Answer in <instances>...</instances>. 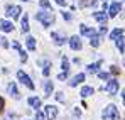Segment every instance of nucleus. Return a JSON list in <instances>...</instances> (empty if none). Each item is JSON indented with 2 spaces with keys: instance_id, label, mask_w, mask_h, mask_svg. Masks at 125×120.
I'll return each mask as SVG.
<instances>
[{
  "instance_id": "nucleus-1",
  "label": "nucleus",
  "mask_w": 125,
  "mask_h": 120,
  "mask_svg": "<svg viewBox=\"0 0 125 120\" xmlns=\"http://www.w3.org/2000/svg\"><path fill=\"white\" fill-rule=\"evenodd\" d=\"M36 19L39 20L44 27H49V25L54 22V14H52L51 10H47V12L41 10V12H37V14H36Z\"/></svg>"
},
{
  "instance_id": "nucleus-2",
  "label": "nucleus",
  "mask_w": 125,
  "mask_h": 120,
  "mask_svg": "<svg viewBox=\"0 0 125 120\" xmlns=\"http://www.w3.org/2000/svg\"><path fill=\"white\" fill-rule=\"evenodd\" d=\"M102 117H103V120H118V119H120L118 108H117L115 105H108V107L103 110Z\"/></svg>"
},
{
  "instance_id": "nucleus-3",
  "label": "nucleus",
  "mask_w": 125,
  "mask_h": 120,
  "mask_svg": "<svg viewBox=\"0 0 125 120\" xmlns=\"http://www.w3.org/2000/svg\"><path fill=\"white\" fill-rule=\"evenodd\" d=\"M120 10H122V3H120V2H112V5L108 7V14H106V15L113 19V17H117V15L120 14Z\"/></svg>"
},
{
  "instance_id": "nucleus-4",
  "label": "nucleus",
  "mask_w": 125,
  "mask_h": 120,
  "mask_svg": "<svg viewBox=\"0 0 125 120\" xmlns=\"http://www.w3.org/2000/svg\"><path fill=\"white\" fill-rule=\"evenodd\" d=\"M17 78H19V80H21V83H24L27 88L34 90V83H32V80H31V78H29V76H27L22 69H21V71H17Z\"/></svg>"
},
{
  "instance_id": "nucleus-5",
  "label": "nucleus",
  "mask_w": 125,
  "mask_h": 120,
  "mask_svg": "<svg viewBox=\"0 0 125 120\" xmlns=\"http://www.w3.org/2000/svg\"><path fill=\"white\" fill-rule=\"evenodd\" d=\"M21 7H19V5H9V7H7V15H9V17H12V19H17V17H19V15H21Z\"/></svg>"
},
{
  "instance_id": "nucleus-6",
  "label": "nucleus",
  "mask_w": 125,
  "mask_h": 120,
  "mask_svg": "<svg viewBox=\"0 0 125 120\" xmlns=\"http://www.w3.org/2000/svg\"><path fill=\"white\" fill-rule=\"evenodd\" d=\"M44 110H46V117H47V120H56V117H58V108H56L54 105H47Z\"/></svg>"
},
{
  "instance_id": "nucleus-7",
  "label": "nucleus",
  "mask_w": 125,
  "mask_h": 120,
  "mask_svg": "<svg viewBox=\"0 0 125 120\" xmlns=\"http://www.w3.org/2000/svg\"><path fill=\"white\" fill-rule=\"evenodd\" d=\"M69 47H71L73 51H80V49L83 47V44H81V39H80L78 36H73V37L69 39Z\"/></svg>"
},
{
  "instance_id": "nucleus-8",
  "label": "nucleus",
  "mask_w": 125,
  "mask_h": 120,
  "mask_svg": "<svg viewBox=\"0 0 125 120\" xmlns=\"http://www.w3.org/2000/svg\"><path fill=\"white\" fill-rule=\"evenodd\" d=\"M106 91H108L110 95H115V93L118 91V81L117 80H108V83H106Z\"/></svg>"
},
{
  "instance_id": "nucleus-9",
  "label": "nucleus",
  "mask_w": 125,
  "mask_h": 120,
  "mask_svg": "<svg viewBox=\"0 0 125 120\" xmlns=\"http://www.w3.org/2000/svg\"><path fill=\"white\" fill-rule=\"evenodd\" d=\"M80 32H81V36H88V37H93V36H96V31L93 29V27H88V25H80Z\"/></svg>"
},
{
  "instance_id": "nucleus-10",
  "label": "nucleus",
  "mask_w": 125,
  "mask_h": 120,
  "mask_svg": "<svg viewBox=\"0 0 125 120\" xmlns=\"http://www.w3.org/2000/svg\"><path fill=\"white\" fill-rule=\"evenodd\" d=\"M7 90H9V95L12 97V98H21V95H19V90H17V85L15 83H9V86H7Z\"/></svg>"
},
{
  "instance_id": "nucleus-11",
  "label": "nucleus",
  "mask_w": 125,
  "mask_h": 120,
  "mask_svg": "<svg viewBox=\"0 0 125 120\" xmlns=\"http://www.w3.org/2000/svg\"><path fill=\"white\" fill-rule=\"evenodd\" d=\"M81 81H84V73H80V75L73 76V78L69 80V86H78Z\"/></svg>"
},
{
  "instance_id": "nucleus-12",
  "label": "nucleus",
  "mask_w": 125,
  "mask_h": 120,
  "mask_svg": "<svg viewBox=\"0 0 125 120\" xmlns=\"http://www.w3.org/2000/svg\"><path fill=\"white\" fill-rule=\"evenodd\" d=\"M0 29L3 32H12L14 31V24L9 22V20H0Z\"/></svg>"
},
{
  "instance_id": "nucleus-13",
  "label": "nucleus",
  "mask_w": 125,
  "mask_h": 120,
  "mask_svg": "<svg viewBox=\"0 0 125 120\" xmlns=\"http://www.w3.org/2000/svg\"><path fill=\"white\" fill-rule=\"evenodd\" d=\"M120 37H124V29H113L110 32V41H117Z\"/></svg>"
},
{
  "instance_id": "nucleus-14",
  "label": "nucleus",
  "mask_w": 125,
  "mask_h": 120,
  "mask_svg": "<svg viewBox=\"0 0 125 120\" xmlns=\"http://www.w3.org/2000/svg\"><path fill=\"white\" fill-rule=\"evenodd\" d=\"M93 19L96 20V22H100V24H105L106 19H108V15H105L103 12H95L93 14Z\"/></svg>"
},
{
  "instance_id": "nucleus-15",
  "label": "nucleus",
  "mask_w": 125,
  "mask_h": 120,
  "mask_svg": "<svg viewBox=\"0 0 125 120\" xmlns=\"http://www.w3.org/2000/svg\"><path fill=\"white\" fill-rule=\"evenodd\" d=\"M52 90H54L52 81H46V85H44V97H49L52 93Z\"/></svg>"
},
{
  "instance_id": "nucleus-16",
  "label": "nucleus",
  "mask_w": 125,
  "mask_h": 120,
  "mask_svg": "<svg viewBox=\"0 0 125 120\" xmlns=\"http://www.w3.org/2000/svg\"><path fill=\"white\" fill-rule=\"evenodd\" d=\"M100 64H102V61H98V63H93V64H90L88 66V73H98L100 71Z\"/></svg>"
},
{
  "instance_id": "nucleus-17",
  "label": "nucleus",
  "mask_w": 125,
  "mask_h": 120,
  "mask_svg": "<svg viewBox=\"0 0 125 120\" xmlns=\"http://www.w3.org/2000/svg\"><path fill=\"white\" fill-rule=\"evenodd\" d=\"M93 91H95V90H93L91 86H83V88H81V97H83V98L91 97V95H93Z\"/></svg>"
},
{
  "instance_id": "nucleus-18",
  "label": "nucleus",
  "mask_w": 125,
  "mask_h": 120,
  "mask_svg": "<svg viewBox=\"0 0 125 120\" xmlns=\"http://www.w3.org/2000/svg\"><path fill=\"white\" fill-rule=\"evenodd\" d=\"M29 105H31L32 108H36V110H37V108L41 107V100H39L37 97H31V98H29Z\"/></svg>"
},
{
  "instance_id": "nucleus-19",
  "label": "nucleus",
  "mask_w": 125,
  "mask_h": 120,
  "mask_svg": "<svg viewBox=\"0 0 125 120\" xmlns=\"http://www.w3.org/2000/svg\"><path fill=\"white\" fill-rule=\"evenodd\" d=\"M51 37L54 39V42H56L58 46H62V44H64V41H66L64 37H61V36H58L56 32H52V34H51Z\"/></svg>"
},
{
  "instance_id": "nucleus-20",
  "label": "nucleus",
  "mask_w": 125,
  "mask_h": 120,
  "mask_svg": "<svg viewBox=\"0 0 125 120\" xmlns=\"http://www.w3.org/2000/svg\"><path fill=\"white\" fill-rule=\"evenodd\" d=\"M25 44H27V49H31V51L36 49V39L34 37H27L25 39Z\"/></svg>"
},
{
  "instance_id": "nucleus-21",
  "label": "nucleus",
  "mask_w": 125,
  "mask_h": 120,
  "mask_svg": "<svg viewBox=\"0 0 125 120\" xmlns=\"http://www.w3.org/2000/svg\"><path fill=\"white\" fill-rule=\"evenodd\" d=\"M29 31V19H27V15H24L22 17V32H27Z\"/></svg>"
},
{
  "instance_id": "nucleus-22",
  "label": "nucleus",
  "mask_w": 125,
  "mask_h": 120,
  "mask_svg": "<svg viewBox=\"0 0 125 120\" xmlns=\"http://www.w3.org/2000/svg\"><path fill=\"white\" fill-rule=\"evenodd\" d=\"M117 42V47H118V51L120 53H125V44H124V37H120V39L115 41Z\"/></svg>"
},
{
  "instance_id": "nucleus-23",
  "label": "nucleus",
  "mask_w": 125,
  "mask_h": 120,
  "mask_svg": "<svg viewBox=\"0 0 125 120\" xmlns=\"http://www.w3.org/2000/svg\"><path fill=\"white\" fill-rule=\"evenodd\" d=\"M49 68H51V63L46 61V63H44V69H42V75H44V76H49V71H51Z\"/></svg>"
},
{
  "instance_id": "nucleus-24",
  "label": "nucleus",
  "mask_w": 125,
  "mask_h": 120,
  "mask_svg": "<svg viewBox=\"0 0 125 120\" xmlns=\"http://www.w3.org/2000/svg\"><path fill=\"white\" fill-rule=\"evenodd\" d=\"M62 71L64 73L69 71V61H68V58H62Z\"/></svg>"
},
{
  "instance_id": "nucleus-25",
  "label": "nucleus",
  "mask_w": 125,
  "mask_h": 120,
  "mask_svg": "<svg viewBox=\"0 0 125 120\" xmlns=\"http://www.w3.org/2000/svg\"><path fill=\"white\" fill-rule=\"evenodd\" d=\"M91 46L93 47H98L100 46V36H93L91 37Z\"/></svg>"
},
{
  "instance_id": "nucleus-26",
  "label": "nucleus",
  "mask_w": 125,
  "mask_h": 120,
  "mask_svg": "<svg viewBox=\"0 0 125 120\" xmlns=\"http://www.w3.org/2000/svg\"><path fill=\"white\" fill-rule=\"evenodd\" d=\"M39 3H41V7H42V9H47V10H51V3H49L47 0H41Z\"/></svg>"
},
{
  "instance_id": "nucleus-27",
  "label": "nucleus",
  "mask_w": 125,
  "mask_h": 120,
  "mask_svg": "<svg viewBox=\"0 0 125 120\" xmlns=\"http://www.w3.org/2000/svg\"><path fill=\"white\" fill-rule=\"evenodd\" d=\"M95 3V0H81V7H90V5H93Z\"/></svg>"
},
{
  "instance_id": "nucleus-28",
  "label": "nucleus",
  "mask_w": 125,
  "mask_h": 120,
  "mask_svg": "<svg viewBox=\"0 0 125 120\" xmlns=\"http://www.w3.org/2000/svg\"><path fill=\"white\" fill-rule=\"evenodd\" d=\"M73 117H74V119H80V117H81V110H80L78 107L73 110Z\"/></svg>"
},
{
  "instance_id": "nucleus-29",
  "label": "nucleus",
  "mask_w": 125,
  "mask_h": 120,
  "mask_svg": "<svg viewBox=\"0 0 125 120\" xmlns=\"http://www.w3.org/2000/svg\"><path fill=\"white\" fill-rule=\"evenodd\" d=\"M62 14V17H64V20H68V22H69V20L73 19V17H71V14H69V12H61Z\"/></svg>"
},
{
  "instance_id": "nucleus-30",
  "label": "nucleus",
  "mask_w": 125,
  "mask_h": 120,
  "mask_svg": "<svg viewBox=\"0 0 125 120\" xmlns=\"http://www.w3.org/2000/svg\"><path fill=\"white\" fill-rule=\"evenodd\" d=\"M7 120H19V117H17L15 113H9V115H7Z\"/></svg>"
},
{
  "instance_id": "nucleus-31",
  "label": "nucleus",
  "mask_w": 125,
  "mask_h": 120,
  "mask_svg": "<svg viewBox=\"0 0 125 120\" xmlns=\"http://www.w3.org/2000/svg\"><path fill=\"white\" fill-rule=\"evenodd\" d=\"M19 53H21V59L24 61V63H25V61H27V54H25V51H22V49H21Z\"/></svg>"
},
{
  "instance_id": "nucleus-32",
  "label": "nucleus",
  "mask_w": 125,
  "mask_h": 120,
  "mask_svg": "<svg viewBox=\"0 0 125 120\" xmlns=\"http://www.w3.org/2000/svg\"><path fill=\"white\" fill-rule=\"evenodd\" d=\"M36 120H44V113L42 112H37L36 113Z\"/></svg>"
},
{
  "instance_id": "nucleus-33",
  "label": "nucleus",
  "mask_w": 125,
  "mask_h": 120,
  "mask_svg": "<svg viewBox=\"0 0 125 120\" xmlns=\"http://www.w3.org/2000/svg\"><path fill=\"white\" fill-rule=\"evenodd\" d=\"M56 100H58V101H64V97H62V93H61V91H59V93L56 95Z\"/></svg>"
},
{
  "instance_id": "nucleus-34",
  "label": "nucleus",
  "mask_w": 125,
  "mask_h": 120,
  "mask_svg": "<svg viewBox=\"0 0 125 120\" xmlns=\"http://www.w3.org/2000/svg\"><path fill=\"white\" fill-rule=\"evenodd\" d=\"M98 76H100L102 80H108V73H98Z\"/></svg>"
},
{
  "instance_id": "nucleus-35",
  "label": "nucleus",
  "mask_w": 125,
  "mask_h": 120,
  "mask_svg": "<svg viewBox=\"0 0 125 120\" xmlns=\"http://www.w3.org/2000/svg\"><path fill=\"white\" fill-rule=\"evenodd\" d=\"M66 76H68V73H64V71H62V73H61V75H59V76H58V80H66Z\"/></svg>"
},
{
  "instance_id": "nucleus-36",
  "label": "nucleus",
  "mask_w": 125,
  "mask_h": 120,
  "mask_svg": "<svg viewBox=\"0 0 125 120\" xmlns=\"http://www.w3.org/2000/svg\"><path fill=\"white\" fill-rule=\"evenodd\" d=\"M2 41V42H0V44H2V46H3V47H9V42H7V39H0Z\"/></svg>"
},
{
  "instance_id": "nucleus-37",
  "label": "nucleus",
  "mask_w": 125,
  "mask_h": 120,
  "mask_svg": "<svg viewBox=\"0 0 125 120\" xmlns=\"http://www.w3.org/2000/svg\"><path fill=\"white\" fill-rule=\"evenodd\" d=\"M12 46H14V49H17V51H21V44H19V42H14Z\"/></svg>"
},
{
  "instance_id": "nucleus-38",
  "label": "nucleus",
  "mask_w": 125,
  "mask_h": 120,
  "mask_svg": "<svg viewBox=\"0 0 125 120\" xmlns=\"http://www.w3.org/2000/svg\"><path fill=\"white\" fill-rule=\"evenodd\" d=\"M56 3H58V5H66V0H56Z\"/></svg>"
},
{
  "instance_id": "nucleus-39",
  "label": "nucleus",
  "mask_w": 125,
  "mask_h": 120,
  "mask_svg": "<svg viewBox=\"0 0 125 120\" xmlns=\"http://www.w3.org/2000/svg\"><path fill=\"white\" fill-rule=\"evenodd\" d=\"M3 105H5V101H3V98L0 97V110H3Z\"/></svg>"
},
{
  "instance_id": "nucleus-40",
  "label": "nucleus",
  "mask_w": 125,
  "mask_h": 120,
  "mask_svg": "<svg viewBox=\"0 0 125 120\" xmlns=\"http://www.w3.org/2000/svg\"><path fill=\"white\" fill-rule=\"evenodd\" d=\"M105 32H106V27H105V25H103V27H100V34H105Z\"/></svg>"
},
{
  "instance_id": "nucleus-41",
  "label": "nucleus",
  "mask_w": 125,
  "mask_h": 120,
  "mask_svg": "<svg viewBox=\"0 0 125 120\" xmlns=\"http://www.w3.org/2000/svg\"><path fill=\"white\" fill-rule=\"evenodd\" d=\"M122 101H124V105H125V90L122 91Z\"/></svg>"
},
{
  "instance_id": "nucleus-42",
  "label": "nucleus",
  "mask_w": 125,
  "mask_h": 120,
  "mask_svg": "<svg viewBox=\"0 0 125 120\" xmlns=\"http://www.w3.org/2000/svg\"><path fill=\"white\" fill-rule=\"evenodd\" d=\"M124 66H125V58H124Z\"/></svg>"
},
{
  "instance_id": "nucleus-43",
  "label": "nucleus",
  "mask_w": 125,
  "mask_h": 120,
  "mask_svg": "<svg viewBox=\"0 0 125 120\" xmlns=\"http://www.w3.org/2000/svg\"><path fill=\"white\" fill-rule=\"evenodd\" d=\"M24 2H29V0H24Z\"/></svg>"
},
{
  "instance_id": "nucleus-44",
  "label": "nucleus",
  "mask_w": 125,
  "mask_h": 120,
  "mask_svg": "<svg viewBox=\"0 0 125 120\" xmlns=\"http://www.w3.org/2000/svg\"><path fill=\"white\" fill-rule=\"evenodd\" d=\"M102 2H105V0H102Z\"/></svg>"
}]
</instances>
